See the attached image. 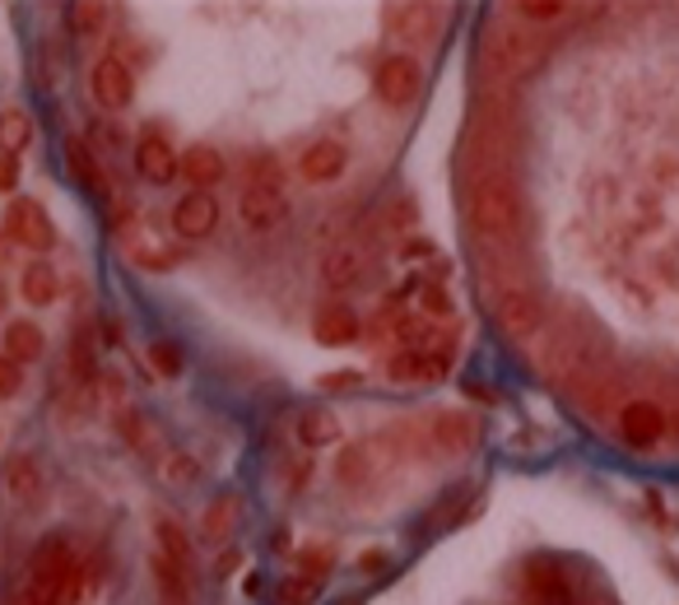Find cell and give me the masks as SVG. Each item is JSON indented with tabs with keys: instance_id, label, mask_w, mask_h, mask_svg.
<instances>
[{
	"instance_id": "14",
	"label": "cell",
	"mask_w": 679,
	"mask_h": 605,
	"mask_svg": "<svg viewBox=\"0 0 679 605\" xmlns=\"http://www.w3.org/2000/svg\"><path fill=\"white\" fill-rule=\"evenodd\" d=\"M136 173L150 182V186H168V182L182 177V159H177V150L163 136L150 131V136L136 144Z\"/></svg>"
},
{
	"instance_id": "4",
	"label": "cell",
	"mask_w": 679,
	"mask_h": 605,
	"mask_svg": "<svg viewBox=\"0 0 679 605\" xmlns=\"http://www.w3.org/2000/svg\"><path fill=\"white\" fill-rule=\"evenodd\" d=\"M79 563L71 554V545L61 536L42 540V550L33 554V569L24 582V596L33 605H75L79 601Z\"/></svg>"
},
{
	"instance_id": "24",
	"label": "cell",
	"mask_w": 679,
	"mask_h": 605,
	"mask_svg": "<svg viewBox=\"0 0 679 605\" xmlns=\"http://www.w3.org/2000/svg\"><path fill=\"white\" fill-rule=\"evenodd\" d=\"M33 144V117L29 112H19V108H10V112H0V154H10V159H19Z\"/></svg>"
},
{
	"instance_id": "30",
	"label": "cell",
	"mask_w": 679,
	"mask_h": 605,
	"mask_svg": "<svg viewBox=\"0 0 679 605\" xmlns=\"http://www.w3.org/2000/svg\"><path fill=\"white\" fill-rule=\"evenodd\" d=\"M159 545H163V559L168 563H177V569L186 573V563H191V545H186V531L177 527V521H159Z\"/></svg>"
},
{
	"instance_id": "37",
	"label": "cell",
	"mask_w": 679,
	"mask_h": 605,
	"mask_svg": "<svg viewBox=\"0 0 679 605\" xmlns=\"http://www.w3.org/2000/svg\"><path fill=\"white\" fill-rule=\"evenodd\" d=\"M19 186V159H10V154H0V192H14Z\"/></svg>"
},
{
	"instance_id": "5",
	"label": "cell",
	"mask_w": 679,
	"mask_h": 605,
	"mask_svg": "<svg viewBox=\"0 0 679 605\" xmlns=\"http://www.w3.org/2000/svg\"><path fill=\"white\" fill-rule=\"evenodd\" d=\"M414 437H419L423 456H442V462H452V456H465L479 443V424L471 420V414L448 410V414H433V420L423 424V433H414Z\"/></svg>"
},
{
	"instance_id": "36",
	"label": "cell",
	"mask_w": 679,
	"mask_h": 605,
	"mask_svg": "<svg viewBox=\"0 0 679 605\" xmlns=\"http://www.w3.org/2000/svg\"><path fill=\"white\" fill-rule=\"evenodd\" d=\"M423 312H429V317H448L452 294H448V289H438V284H423Z\"/></svg>"
},
{
	"instance_id": "25",
	"label": "cell",
	"mask_w": 679,
	"mask_h": 605,
	"mask_svg": "<svg viewBox=\"0 0 679 605\" xmlns=\"http://www.w3.org/2000/svg\"><path fill=\"white\" fill-rule=\"evenodd\" d=\"M6 485H10V494L19 498V504H29V498L42 494V471H37L33 456H14L10 471H6Z\"/></svg>"
},
{
	"instance_id": "26",
	"label": "cell",
	"mask_w": 679,
	"mask_h": 605,
	"mask_svg": "<svg viewBox=\"0 0 679 605\" xmlns=\"http://www.w3.org/2000/svg\"><path fill=\"white\" fill-rule=\"evenodd\" d=\"M322 587H326V582L312 577V573H289L280 582V596H274V601H280V605H316V601H322Z\"/></svg>"
},
{
	"instance_id": "17",
	"label": "cell",
	"mask_w": 679,
	"mask_h": 605,
	"mask_svg": "<svg viewBox=\"0 0 679 605\" xmlns=\"http://www.w3.org/2000/svg\"><path fill=\"white\" fill-rule=\"evenodd\" d=\"M345 163H349L345 144H340V140H316V144H308V150H303L299 173H303V182H335L340 173H345Z\"/></svg>"
},
{
	"instance_id": "8",
	"label": "cell",
	"mask_w": 679,
	"mask_h": 605,
	"mask_svg": "<svg viewBox=\"0 0 679 605\" xmlns=\"http://www.w3.org/2000/svg\"><path fill=\"white\" fill-rule=\"evenodd\" d=\"M423 89V71H419V61L414 56H387L377 66V98L387 102V108H410V102L419 98Z\"/></svg>"
},
{
	"instance_id": "9",
	"label": "cell",
	"mask_w": 679,
	"mask_h": 605,
	"mask_svg": "<svg viewBox=\"0 0 679 605\" xmlns=\"http://www.w3.org/2000/svg\"><path fill=\"white\" fill-rule=\"evenodd\" d=\"M666 414H661V406L656 401H647V396H638V401H628L624 410H619V437L633 447V452H651L656 443L666 437Z\"/></svg>"
},
{
	"instance_id": "18",
	"label": "cell",
	"mask_w": 679,
	"mask_h": 605,
	"mask_svg": "<svg viewBox=\"0 0 679 605\" xmlns=\"http://www.w3.org/2000/svg\"><path fill=\"white\" fill-rule=\"evenodd\" d=\"M61 154H66V169H71V177L84 186L89 196H98V201H108V177H103V163L94 159V150L84 140H66L61 144Z\"/></svg>"
},
{
	"instance_id": "44",
	"label": "cell",
	"mask_w": 679,
	"mask_h": 605,
	"mask_svg": "<svg viewBox=\"0 0 679 605\" xmlns=\"http://www.w3.org/2000/svg\"><path fill=\"white\" fill-rule=\"evenodd\" d=\"M6 299H10V294H6V284H0V312H6Z\"/></svg>"
},
{
	"instance_id": "33",
	"label": "cell",
	"mask_w": 679,
	"mask_h": 605,
	"mask_svg": "<svg viewBox=\"0 0 679 605\" xmlns=\"http://www.w3.org/2000/svg\"><path fill=\"white\" fill-rule=\"evenodd\" d=\"M299 563H303V573L322 577V573H331V569H335V550H331V545H308V550L299 554Z\"/></svg>"
},
{
	"instance_id": "3",
	"label": "cell",
	"mask_w": 679,
	"mask_h": 605,
	"mask_svg": "<svg viewBox=\"0 0 679 605\" xmlns=\"http://www.w3.org/2000/svg\"><path fill=\"white\" fill-rule=\"evenodd\" d=\"M400 462H406V437H400V429H391V433L364 437V443H349L345 452H340L335 479L345 489H373L387 475H396Z\"/></svg>"
},
{
	"instance_id": "34",
	"label": "cell",
	"mask_w": 679,
	"mask_h": 605,
	"mask_svg": "<svg viewBox=\"0 0 679 605\" xmlns=\"http://www.w3.org/2000/svg\"><path fill=\"white\" fill-rule=\"evenodd\" d=\"M517 14L549 24V19H568V6H559V0H530V6H517Z\"/></svg>"
},
{
	"instance_id": "28",
	"label": "cell",
	"mask_w": 679,
	"mask_h": 605,
	"mask_svg": "<svg viewBox=\"0 0 679 605\" xmlns=\"http://www.w3.org/2000/svg\"><path fill=\"white\" fill-rule=\"evenodd\" d=\"M233 527H238V498H219L205 508V540H224Z\"/></svg>"
},
{
	"instance_id": "13",
	"label": "cell",
	"mask_w": 679,
	"mask_h": 605,
	"mask_svg": "<svg viewBox=\"0 0 679 605\" xmlns=\"http://www.w3.org/2000/svg\"><path fill=\"white\" fill-rule=\"evenodd\" d=\"M452 372V354H423V349H396L387 359L391 382H442Z\"/></svg>"
},
{
	"instance_id": "16",
	"label": "cell",
	"mask_w": 679,
	"mask_h": 605,
	"mask_svg": "<svg viewBox=\"0 0 679 605\" xmlns=\"http://www.w3.org/2000/svg\"><path fill=\"white\" fill-rule=\"evenodd\" d=\"M215 224H219V201L209 196V192H191V196H182L177 205H173V228L182 238H209L215 234Z\"/></svg>"
},
{
	"instance_id": "11",
	"label": "cell",
	"mask_w": 679,
	"mask_h": 605,
	"mask_svg": "<svg viewBox=\"0 0 679 605\" xmlns=\"http://www.w3.org/2000/svg\"><path fill=\"white\" fill-rule=\"evenodd\" d=\"M238 215L247 228H257V234H266V228L284 224L289 219V196L284 186H266V182H247V192L238 201Z\"/></svg>"
},
{
	"instance_id": "29",
	"label": "cell",
	"mask_w": 679,
	"mask_h": 605,
	"mask_svg": "<svg viewBox=\"0 0 679 605\" xmlns=\"http://www.w3.org/2000/svg\"><path fill=\"white\" fill-rule=\"evenodd\" d=\"M150 364L159 378H182V368H186V349L177 341H154L150 345Z\"/></svg>"
},
{
	"instance_id": "32",
	"label": "cell",
	"mask_w": 679,
	"mask_h": 605,
	"mask_svg": "<svg viewBox=\"0 0 679 605\" xmlns=\"http://www.w3.org/2000/svg\"><path fill=\"white\" fill-rule=\"evenodd\" d=\"M163 479H168V485H173V489H186V485H196V479H201V466L191 462V456L173 452V456H168V462H163Z\"/></svg>"
},
{
	"instance_id": "1",
	"label": "cell",
	"mask_w": 679,
	"mask_h": 605,
	"mask_svg": "<svg viewBox=\"0 0 679 605\" xmlns=\"http://www.w3.org/2000/svg\"><path fill=\"white\" fill-rule=\"evenodd\" d=\"M465 210H471L475 234L498 247H513L526 234V196L513 173H489L465 182Z\"/></svg>"
},
{
	"instance_id": "10",
	"label": "cell",
	"mask_w": 679,
	"mask_h": 605,
	"mask_svg": "<svg viewBox=\"0 0 679 605\" xmlns=\"http://www.w3.org/2000/svg\"><path fill=\"white\" fill-rule=\"evenodd\" d=\"M89 94H94L98 108H108V112H121L126 102H131L136 79H131V71H126V61H121V56H103V61H94V71H89Z\"/></svg>"
},
{
	"instance_id": "19",
	"label": "cell",
	"mask_w": 679,
	"mask_h": 605,
	"mask_svg": "<svg viewBox=\"0 0 679 605\" xmlns=\"http://www.w3.org/2000/svg\"><path fill=\"white\" fill-rule=\"evenodd\" d=\"M358 317L345 307V303H331V307H322L312 317V336H316V345H331V349H340V345H354L358 341Z\"/></svg>"
},
{
	"instance_id": "21",
	"label": "cell",
	"mask_w": 679,
	"mask_h": 605,
	"mask_svg": "<svg viewBox=\"0 0 679 605\" xmlns=\"http://www.w3.org/2000/svg\"><path fill=\"white\" fill-rule=\"evenodd\" d=\"M6 359H14L19 368L24 364H37L42 354H47V336H42V326L37 322H29V317H19V322H10L6 326Z\"/></svg>"
},
{
	"instance_id": "2",
	"label": "cell",
	"mask_w": 679,
	"mask_h": 605,
	"mask_svg": "<svg viewBox=\"0 0 679 605\" xmlns=\"http://www.w3.org/2000/svg\"><path fill=\"white\" fill-rule=\"evenodd\" d=\"M549 52V33L530 29V24H498L484 43V75L498 79V85H513V79L530 75Z\"/></svg>"
},
{
	"instance_id": "23",
	"label": "cell",
	"mask_w": 679,
	"mask_h": 605,
	"mask_svg": "<svg viewBox=\"0 0 679 605\" xmlns=\"http://www.w3.org/2000/svg\"><path fill=\"white\" fill-rule=\"evenodd\" d=\"M335 437H340V420L326 406H308L299 414V443L303 447H331Z\"/></svg>"
},
{
	"instance_id": "6",
	"label": "cell",
	"mask_w": 679,
	"mask_h": 605,
	"mask_svg": "<svg viewBox=\"0 0 679 605\" xmlns=\"http://www.w3.org/2000/svg\"><path fill=\"white\" fill-rule=\"evenodd\" d=\"M494 317L503 326V336L530 341L545 331L549 312H545V299L536 294V289H507V294H498V303H494Z\"/></svg>"
},
{
	"instance_id": "42",
	"label": "cell",
	"mask_w": 679,
	"mask_h": 605,
	"mask_svg": "<svg viewBox=\"0 0 679 605\" xmlns=\"http://www.w3.org/2000/svg\"><path fill=\"white\" fill-rule=\"evenodd\" d=\"M358 569H364V573H377V569H387V554H364V559H358Z\"/></svg>"
},
{
	"instance_id": "15",
	"label": "cell",
	"mask_w": 679,
	"mask_h": 605,
	"mask_svg": "<svg viewBox=\"0 0 679 605\" xmlns=\"http://www.w3.org/2000/svg\"><path fill=\"white\" fill-rule=\"evenodd\" d=\"M368 276V252L358 242H335L322 257V284L326 289H358Z\"/></svg>"
},
{
	"instance_id": "43",
	"label": "cell",
	"mask_w": 679,
	"mask_h": 605,
	"mask_svg": "<svg viewBox=\"0 0 679 605\" xmlns=\"http://www.w3.org/2000/svg\"><path fill=\"white\" fill-rule=\"evenodd\" d=\"M666 433H670V443H675V447H679V410H675V420H670V424H666Z\"/></svg>"
},
{
	"instance_id": "39",
	"label": "cell",
	"mask_w": 679,
	"mask_h": 605,
	"mask_svg": "<svg viewBox=\"0 0 679 605\" xmlns=\"http://www.w3.org/2000/svg\"><path fill=\"white\" fill-rule=\"evenodd\" d=\"M98 14H103L98 6H71V10H66V19H75V29H79V33H89Z\"/></svg>"
},
{
	"instance_id": "40",
	"label": "cell",
	"mask_w": 679,
	"mask_h": 605,
	"mask_svg": "<svg viewBox=\"0 0 679 605\" xmlns=\"http://www.w3.org/2000/svg\"><path fill=\"white\" fill-rule=\"evenodd\" d=\"M89 136H98V144H108V150H117V144H121V131L117 127H103V121H98Z\"/></svg>"
},
{
	"instance_id": "41",
	"label": "cell",
	"mask_w": 679,
	"mask_h": 605,
	"mask_svg": "<svg viewBox=\"0 0 679 605\" xmlns=\"http://www.w3.org/2000/svg\"><path fill=\"white\" fill-rule=\"evenodd\" d=\"M400 252H406V257H429V252H433V242L414 238V242H406V247H400Z\"/></svg>"
},
{
	"instance_id": "7",
	"label": "cell",
	"mask_w": 679,
	"mask_h": 605,
	"mask_svg": "<svg viewBox=\"0 0 679 605\" xmlns=\"http://www.w3.org/2000/svg\"><path fill=\"white\" fill-rule=\"evenodd\" d=\"M6 234L19 247H33V252H52V247H56V224L47 215V205L29 201V196H19L6 210Z\"/></svg>"
},
{
	"instance_id": "12",
	"label": "cell",
	"mask_w": 679,
	"mask_h": 605,
	"mask_svg": "<svg viewBox=\"0 0 679 605\" xmlns=\"http://www.w3.org/2000/svg\"><path fill=\"white\" fill-rule=\"evenodd\" d=\"M521 592H526V605H572V582L554 559H530Z\"/></svg>"
},
{
	"instance_id": "35",
	"label": "cell",
	"mask_w": 679,
	"mask_h": 605,
	"mask_svg": "<svg viewBox=\"0 0 679 605\" xmlns=\"http://www.w3.org/2000/svg\"><path fill=\"white\" fill-rule=\"evenodd\" d=\"M19 387H24V368H19L14 359H6V354H0V401H10V396H19Z\"/></svg>"
},
{
	"instance_id": "20",
	"label": "cell",
	"mask_w": 679,
	"mask_h": 605,
	"mask_svg": "<svg viewBox=\"0 0 679 605\" xmlns=\"http://www.w3.org/2000/svg\"><path fill=\"white\" fill-rule=\"evenodd\" d=\"M228 173V163L219 150H209V144H191V150L182 154V177L196 186V192H209V186H219Z\"/></svg>"
},
{
	"instance_id": "31",
	"label": "cell",
	"mask_w": 679,
	"mask_h": 605,
	"mask_svg": "<svg viewBox=\"0 0 679 605\" xmlns=\"http://www.w3.org/2000/svg\"><path fill=\"white\" fill-rule=\"evenodd\" d=\"M154 573H159V592L168 605H186V573L177 569V563H168L163 554L154 559Z\"/></svg>"
},
{
	"instance_id": "22",
	"label": "cell",
	"mask_w": 679,
	"mask_h": 605,
	"mask_svg": "<svg viewBox=\"0 0 679 605\" xmlns=\"http://www.w3.org/2000/svg\"><path fill=\"white\" fill-rule=\"evenodd\" d=\"M19 294H24L29 307H47L61 299V280H56V270L47 261H29L24 266V276H19Z\"/></svg>"
},
{
	"instance_id": "27",
	"label": "cell",
	"mask_w": 679,
	"mask_h": 605,
	"mask_svg": "<svg viewBox=\"0 0 679 605\" xmlns=\"http://www.w3.org/2000/svg\"><path fill=\"white\" fill-rule=\"evenodd\" d=\"M66 359H71V378L84 382V378H94V336H89V326H79L75 331V341L66 349Z\"/></svg>"
},
{
	"instance_id": "38",
	"label": "cell",
	"mask_w": 679,
	"mask_h": 605,
	"mask_svg": "<svg viewBox=\"0 0 679 605\" xmlns=\"http://www.w3.org/2000/svg\"><path fill=\"white\" fill-rule=\"evenodd\" d=\"M358 382H364V372H326L322 391H345V387H358Z\"/></svg>"
}]
</instances>
